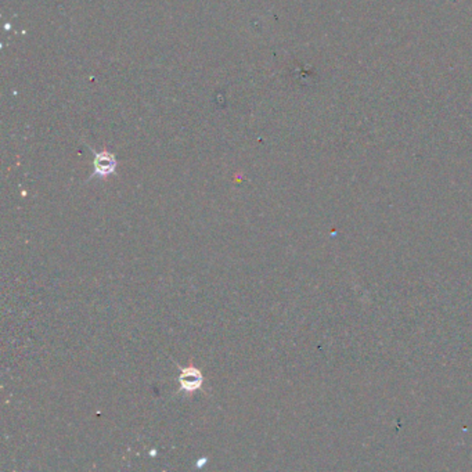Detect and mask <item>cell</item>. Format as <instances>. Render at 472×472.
<instances>
[{
	"label": "cell",
	"mask_w": 472,
	"mask_h": 472,
	"mask_svg": "<svg viewBox=\"0 0 472 472\" xmlns=\"http://www.w3.org/2000/svg\"><path fill=\"white\" fill-rule=\"evenodd\" d=\"M177 382H179V392L180 393L191 394L201 389L202 384H204V375H202L200 369H197L194 366H188V367L180 369Z\"/></svg>",
	"instance_id": "1"
},
{
	"label": "cell",
	"mask_w": 472,
	"mask_h": 472,
	"mask_svg": "<svg viewBox=\"0 0 472 472\" xmlns=\"http://www.w3.org/2000/svg\"><path fill=\"white\" fill-rule=\"evenodd\" d=\"M93 165H94V170L90 175V179H93V177L105 179V177L115 173V170H117V158L108 151L96 153Z\"/></svg>",
	"instance_id": "2"
},
{
	"label": "cell",
	"mask_w": 472,
	"mask_h": 472,
	"mask_svg": "<svg viewBox=\"0 0 472 472\" xmlns=\"http://www.w3.org/2000/svg\"><path fill=\"white\" fill-rule=\"evenodd\" d=\"M205 464H208V457H202V459L197 460V468H202Z\"/></svg>",
	"instance_id": "3"
},
{
	"label": "cell",
	"mask_w": 472,
	"mask_h": 472,
	"mask_svg": "<svg viewBox=\"0 0 472 472\" xmlns=\"http://www.w3.org/2000/svg\"><path fill=\"white\" fill-rule=\"evenodd\" d=\"M150 456H151V457H154V456H157V452H154V450H153V452L150 453Z\"/></svg>",
	"instance_id": "4"
}]
</instances>
